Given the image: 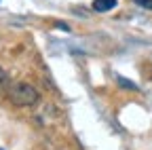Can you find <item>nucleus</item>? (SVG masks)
<instances>
[{
	"label": "nucleus",
	"instance_id": "nucleus-2",
	"mask_svg": "<svg viewBox=\"0 0 152 150\" xmlns=\"http://www.w3.org/2000/svg\"><path fill=\"white\" fill-rule=\"evenodd\" d=\"M114 7H116V0H95L93 2V9L97 13H106V11L114 9Z\"/></svg>",
	"mask_w": 152,
	"mask_h": 150
},
{
	"label": "nucleus",
	"instance_id": "nucleus-1",
	"mask_svg": "<svg viewBox=\"0 0 152 150\" xmlns=\"http://www.w3.org/2000/svg\"><path fill=\"white\" fill-rule=\"evenodd\" d=\"M9 100H11V104H15L19 108L34 106L38 102V91L28 83H15L9 89Z\"/></svg>",
	"mask_w": 152,
	"mask_h": 150
},
{
	"label": "nucleus",
	"instance_id": "nucleus-5",
	"mask_svg": "<svg viewBox=\"0 0 152 150\" xmlns=\"http://www.w3.org/2000/svg\"><path fill=\"white\" fill-rule=\"evenodd\" d=\"M2 83H7V72H4V68L0 66V85Z\"/></svg>",
	"mask_w": 152,
	"mask_h": 150
},
{
	"label": "nucleus",
	"instance_id": "nucleus-4",
	"mask_svg": "<svg viewBox=\"0 0 152 150\" xmlns=\"http://www.w3.org/2000/svg\"><path fill=\"white\" fill-rule=\"evenodd\" d=\"M135 4H140L142 9H150L152 11V0H133Z\"/></svg>",
	"mask_w": 152,
	"mask_h": 150
},
{
	"label": "nucleus",
	"instance_id": "nucleus-6",
	"mask_svg": "<svg viewBox=\"0 0 152 150\" xmlns=\"http://www.w3.org/2000/svg\"><path fill=\"white\" fill-rule=\"evenodd\" d=\"M0 150H2V148H0Z\"/></svg>",
	"mask_w": 152,
	"mask_h": 150
},
{
	"label": "nucleus",
	"instance_id": "nucleus-3",
	"mask_svg": "<svg viewBox=\"0 0 152 150\" xmlns=\"http://www.w3.org/2000/svg\"><path fill=\"white\" fill-rule=\"evenodd\" d=\"M116 80H118V85H121V87H125V89L137 91V85H135V83H131V80H127V78H123V76H116Z\"/></svg>",
	"mask_w": 152,
	"mask_h": 150
}]
</instances>
